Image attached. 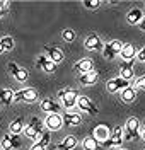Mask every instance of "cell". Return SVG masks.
Instances as JSON below:
<instances>
[{
    "label": "cell",
    "mask_w": 145,
    "mask_h": 150,
    "mask_svg": "<svg viewBox=\"0 0 145 150\" xmlns=\"http://www.w3.org/2000/svg\"><path fill=\"white\" fill-rule=\"evenodd\" d=\"M22 130H24V120L19 116V118H16L14 121L10 123V133L12 135H19Z\"/></svg>",
    "instance_id": "484cf974"
},
{
    "label": "cell",
    "mask_w": 145,
    "mask_h": 150,
    "mask_svg": "<svg viewBox=\"0 0 145 150\" xmlns=\"http://www.w3.org/2000/svg\"><path fill=\"white\" fill-rule=\"evenodd\" d=\"M82 147H84V150H99L101 149V142L97 140L94 135H91V137H86L84 138Z\"/></svg>",
    "instance_id": "ffe728a7"
},
{
    "label": "cell",
    "mask_w": 145,
    "mask_h": 150,
    "mask_svg": "<svg viewBox=\"0 0 145 150\" xmlns=\"http://www.w3.org/2000/svg\"><path fill=\"white\" fill-rule=\"evenodd\" d=\"M84 46H86V50H89V51H101V50L104 48V45H103L101 38L97 36V34H91V36L86 38Z\"/></svg>",
    "instance_id": "30bf717a"
},
{
    "label": "cell",
    "mask_w": 145,
    "mask_h": 150,
    "mask_svg": "<svg viewBox=\"0 0 145 150\" xmlns=\"http://www.w3.org/2000/svg\"><path fill=\"white\" fill-rule=\"evenodd\" d=\"M9 72H10V75H12L17 82H26V80H28V77H29L28 70H26V68H22V67H19L17 63H14V62H10V63H9Z\"/></svg>",
    "instance_id": "8992f818"
},
{
    "label": "cell",
    "mask_w": 145,
    "mask_h": 150,
    "mask_svg": "<svg viewBox=\"0 0 145 150\" xmlns=\"http://www.w3.org/2000/svg\"><path fill=\"white\" fill-rule=\"evenodd\" d=\"M126 87H130V82L125 80V79H121V77H115V79H111L106 84V89L109 92H121Z\"/></svg>",
    "instance_id": "52a82bcc"
},
{
    "label": "cell",
    "mask_w": 145,
    "mask_h": 150,
    "mask_svg": "<svg viewBox=\"0 0 145 150\" xmlns=\"http://www.w3.org/2000/svg\"><path fill=\"white\" fill-rule=\"evenodd\" d=\"M50 140H51V137H50V133L48 131H46V133H43V135H41V138H39V143H41V145H45V147H48L50 145Z\"/></svg>",
    "instance_id": "f546056e"
},
{
    "label": "cell",
    "mask_w": 145,
    "mask_h": 150,
    "mask_svg": "<svg viewBox=\"0 0 145 150\" xmlns=\"http://www.w3.org/2000/svg\"><path fill=\"white\" fill-rule=\"evenodd\" d=\"M142 138H144V140H145V123H144V125H142Z\"/></svg>",
    "instance_id": "e575fe53"
},
{
    "label": "cell",
    "mask_w": 145,
    "mask_h": 150,
    "mask_svg": "<svg viewBox=\"0 0 145 150\" xmlns=\"http://www.w3.org/2000/svg\"><path fill=\"white\" fill-rule=\"evenodd\" d=\"M97 79H99V74H97L96 70H91V72H87V74L80 75L79 82L82 85H94L97 82Z\"/></svg>",
    "instance_id": "d6986e66"
},
{
    "label": "cell",
    "mask_w": 145,
    "mask_h": 150,
    "mask_svg": "<svg viewBox=\"0 0 145 150\" xmlns=\"http://www.w3.org/2000/svg\"><path fill=\"white\" fill-rule=\"evenodd\" d=\"M123 143V128L121 126H116L115 131L111 133V137H109V140H106L103 143V147L104 149H115V147H120Z\"/></svg>",
    "instance_id": "277c9868"
},
{
    "label": "cell",
    "mask_w": 145,
    "mask_h": 150,
    "mask_svg": "<svg viewBox=\"0 0 145 150\" xmlns=\"http://www.w3.org/2000/svg\"><path fill=\"white\" fill-rule=\"evenodd\" d=\"M137 58H138L140 62H145V46L142 48V50H140L138 53H137Z\"/></svg>",
    "instance_id": "d6a6232c"
},
{
    "label": "cell",
    "mask_w": 145,
    "mask_h": 150,
    "mask_svg": "<svg viewBox=\"0 0 145 150\" xmlns=\"http://www.w3.org/2000/svg\"><path fill=\"white\" fill-rule=\"evenodd\" d=\"M24 133H26V137L33 138V140H39L43 135V121L39 118H33L31 123L24 128Z\"/></svg>",
    "instance_id": "6da1fadb"
},
{
    "label": "cell",
    "mask_w": 145,
    "mask_h": 150,
    "mask_svg": "<svg viewBox=\"0 0 145 150\" xmlns=\"http://www.w3.org/2000/svg\"><path fill=\"white\" fill-rule=\"evenodd\" d=\"M38 67L41 68V70H45V72H48V74H51V72H55L57 70V63H53L50 58H46L45 55H39L38 56Z\"/></svg>",
    "instance_id": "e0dca14e"
},
{
    "label": "cell",
    "mask_w": 145,
    "mask_h": 150,
    "mask_svg": "<svg viewBox=\"0 0 145 150\" xmlns=\"http://www.w3.org/2000/svg\"><path fill=\"white\" fill-rule=\"evenodd\" d=\"M121 150H123V149H121Z\"/></svg>",
    "instance_id": "74e56055"
},
{
    "label": "cell",
    "mask_w": 145,
    "mask_h": 150,
    "mask_svg": "<svg viewBox=\"0 0 145 150\" xmlns=\"http://www.w3.org/2000/svg\"><path fill=\"white\" fill-rule=\"evenodd\" d=\"M94 137H96L101 143H104L106 140H109L111 131H109V128H108L106 125H99V126H96V130H94Z\"/></svg>",
    "instance_id": "ac0fdd59"
},
{
    "label": "cell",
    "mask_w": 145,
    "mask_h": 150,
    "mask_svg": "<svg viewBox=\"0 0 145 150\" xmlns=\"http://www.w3.org/2000/svg\"><path fill=\"white\" fill-rule=\"evenodd\" d=\"M29 150H46V147H45V145H41L39 142H36V143H34V145H33Z\"/></svg>",
    "instance_id": "836d02e7"
},
{
    "label": "cell",
    "mask_w": 145,
    "mask_h": 150,
    "mask_svg": "<svg viewBox=\"0 0 145 150\" xmlns=\"http://www.w3.org/2000/svg\"><path fill=\"white\" fill-rule=\"evenodd\" d=\"M63 118V126H77L82 123V118L79 112H72V111H65L62 114Z\"/></svg>",
    "instance_id": "7c38bea8"
},
{
    "label": "cell",
    "mask_w": 145,
    "mask_h": 150,
    "mask_svg": "<svg viewBox=\"0 0 145 150\" xmlns=\"http://www.w3.org/2000/svg\"><path fill=\"white\" fill-rule=\"evenodd\" d=\"M41 109L45 112H48V114H60L62 106L57 101H53V99H43L41 101Z\"/></svg>",
    "instance_id": "4fadbf2b"
},
{
    "label": "cell",
    "mask_w": 145,
    "mask_h": 150,
    "mask_svg": "<svg viewBox=\"0 0 145 150\" xmlns=\"http://www.w3.org/2000/svg\"><path fill=\"white\" fill-rule=\"evenodd\" d=\"M121 58L125 60V62H132L133 58L137 56V48L133 43H125L123 45V48H121Z\"/></svg>",
    "instance_id": "2e32d148"
},
{
    "label": "cell",
    "mask_w": 145,
    "mask_h": 150,
    "mask_svg": "<svg viewBox=\"0 0 145 150\" xmlns=\"http://www.w3.org/2000/svg\"><path fill=\"white\" fill-rule=\"evenodd\" d=\"M126 21L130 24H140L144 21V12L140 9H132L128 14H126Z\"/></svg>",
    "instance_id": "44dd1931"
},
{
    "label": "cell",
    "mask_w": 145,
    "mask_h": 150,
    "mask_svg": "<svg viewBox=\"0 0 145 150\" xmlns=\"http://www.w3.org/2000/svg\"><path fill=\"white\" fill-rule=\"evenodd\" d=\"M0 41H2V45H4V48H5V51H10V50L14 48V39H12L10 36L0 38Z\"/></svg>",
    "instance_id": "83f0119b"
},
{
    "label": "cell",
    "mask_w": 145,
    "mask_h": 150,
    "mask_svg": "<svg viewBox=\"0 0 145 150\" xmlns=\"http://www.w3.org/2000/svg\"><path fill=\"white\" fill-rule=\"evenodd\" d=\"M99 5H101L99 0H84V7L86 9H97Z\"/></svg>",
    "instance_id": "f1b7e54d"
},
{
    "label": "cell",
    "mask_w": 145,
    "mask_h": 150,
    "mask_svg": "<svg viewBox=\"0 0 145 150\" xmlns=\"http://www.w3.org/2000/svg\"><path fill=\"white\" fill-rule=\"evenodd\" d=\"M45 56L50 58L53 63H60L65 55H63V51L57 46H45Z\"/></svg>",
    "instance_id": "8fae6325"
},
{
    "label": "cell",
    "mask_w": 145,
    "mask_h": 150,
    "mask_svg": "<svg viewBox=\"0 0 145 150\" xmlns=\"http://www.w3.org/2000/svg\"><path fill=\"white\" fill-rule=\"evenodd\" d=\"M77 137L75 135H68V137H65L63 138V142L62 143H58L57 147H55V150H74L75 147H77Z\"/></svg>",
    "instance_id": "9a60e30c"
},
{
    "label": "cell",
    "mask_w": 145,
    "mask_h": 150,
    "mask_svg": "<svg viewBox=\"0 0 145 150\" xmlns=\"http://www.w3.org/2000/svg\"><path fill=\"white\" fill-rule=\"evenodd\" d=\"M75 70H77L80 75L87 74V72H91L92 70V62L89 60V58H84V60H79L77 63H75V67H74Z\"/></svg>",
    "instance_id": "7402d4cb"
},
{
    "label": "cell",
    "mask_w": 145,
    "mask_h": 150,
    "mask_svg": "<svg viewBox=\"0 0 145 150\" xmlns=\"http://www.w3.org/2000/svg\"><path fill=\"white\" fill-rule=\"evenodd\" d=\"M121 79H125V80H132L133 79V65H132V62H128V63H123V67H121V75H120Z\"/></svg>",
    "instance_id": "d4e9b609"
},
{
    "label": "cell",
    "mask_w": 145,
    "mask_h": 150,
    "mask_svg": "<svg viewBox=\"0 0 145 150\" xmlns=\"http://www.w3.org/2000/svg\"><path fill=\"white\" fill-rule=\"evenodd\" d=\"M14 101V92L10 89H0V103L4 106H10Z\"/></svg>",
    "instance_id": "603a6c76"
},
{
    "label": "cell",
    "mask_w": 145,
    "mask_h": 150,
    "mask_svg": "<svg viewBox=\"0 0 145 150\" xmlns=\"http://www.w3.org/2000/svg\"><path fill=\"white\" fill-rule=\"evenodd\" d=\"M7 9H9V2H4V0H0V19L5 16Z\"/></svg>",
    "instance_id": "4dcf8cb0"
},
{
    "label": "cell",
    "mask_w": 145,
    "mask_h": 150,
    "mask_svg": "<svg viewBox=\"0 0 145 150\" xmlns=\"http://www.w3.org/2000/svg\"><path fill=\"white\" fill-rule=\"evenodd\" d=\"M58 96L62 97V103H63V108L65 109H70V108H74L79 101V94L77 91H74V89H67V91H60Z\"/></svg>",
    "instance_id": "3957f363"
},
{
    "label": "cell",
    "mask_w": 145,
    "mask_h": 150,
    "mask_svg": "<svg viewBox=\"0 0 145 150\" xmlns=\"http://www.w3.org/2000/svg\"><path fill=\"white\" fill-rule=\"evenodd\" d=\"M38 99V92L36 89H22V91H17L14 92V101H22V103H33Z\"/></svg>",
    "instance_id": "5b68a950"
},
{
    "label": "cell",
    "mask_w": 145,
    "mask_h": 150,
    "mask_svg": "<svg viewBox=\"0 0 145 150\" xmlns=\"http://www.w3.org/2000/svg\"><path fill=\"white\" fill-rule=\"evenodd\" d=\"M135 97H137V91L132 85L121 91V101L123 103H132V101H135Z\"/></svg>",
    "instance_id": "cb8c5ba5"
},
{
    "label": "cell",
    "mask_w": 145,
    "mask_h": 150,
    "mask_svg": "<svg viewBox=\"0 0 145 150\" xmlns=\"http://www.w3.org/2000/svg\"><path fill=\"white\" fill-rule=\"evenodd\" d=\"M75 31L74 29H65L63 33H62V38H63V41H67V43H72L74 39H75Z\"/></svg>",
    "instance_id": "4316f807"
},
{
    "label": "cell",
    "mask_w": 145,
    "mask_h": 150,
    "mask_svg": "<svg viewBox=\"0 0 145 150\" xmlns=\"http://www.w3.org/2000/svg\"><path fill=\"white\" fill-rule=\"evenodd\" d=\"M140 29H142V31H145V19L140 22Z\"/></svg>",
    "instance_id": "d590c367"
},
{
    "label": "cell",
    "mask_w": 145,
    "mask_h": 150,
    "mask_svg": "<svg viewBox=\"0 0 145 150\" xmlns=\"http://www.w3.org/2000/svg\"><path fill=\"white\" fill-rule=\"evenodd\" d=\"M5 51V48H4V45H2V41H0V53H4Z\"/></svg>",
    "instance_id": "8d00e7d4"
},
{
    "label": "cell",
    "mask_w": 145,
    "mask_h": 150,
    "mask_svg": "<svg viewBox=\"0 0 145 150\" xmlns=\"http://www.w3.org/2000/svg\"><path fill=\"white\" fill-rule=\"evenodd\" d=\"M0 150H2V149H0Z\"/></svg>",
    "instance_id": "f35d334b"
},
{
    "label": "cell",
    "mask_w": 145,
    "mask_h": 150,
    "mask_svg": "<svg viewBox=\"0 0 145 150\" xmlns=\"http://www.w3.org/2000/svg\"><path fill=\"white\" fill-rule=\"evenodd\" d=\"M140 135V121L137 118H128L125 125V140L133 142Z\"/></svg>",
    "instance_id": "7a4b0ae2"
},
{
    "label": "cell",
    "mask_w": 145,
    "mask_h": 150,
    "mask_svg": "<svg viewBox=\"0 0 145 150\" xmlns=\"http://www.w3.org/2000/svg\"><path fill=\"white\" fill-rule=\"evenodd\" d=\"M77 106L79 109H82L84 112H87V114H97V106L87 96H80L77 101Z\"/></svg>",
    "instance_id": "9c48e42d"
},
{
    "label": "cell",
    "mask_w": 145,
    "mask_h": 150,
    "mask_svg": "<svg viewBox=\"0 0 145 150\" xmlns=\"http://www.w3.org/2000/svg\"><path fill=\"white\" fill-rule=\"evenodd\" d=\"M46 128L48 130H60L62 126H63V118H62V114H48L46 116Z\"/></svg>",
    "instance_id": "5bb4252c"
},
{
    "label": "cell",
    "mask_w": 145,
    "mask_h": 150,
    "mask_svg": "<svg viewBox=\"0 0 145 150\" xmlns=\"http://www.w3.org/2000/svg\"><path fill=\"white\" fill-rule=\"evenodd\" d=\"M137 87L142 89V91H145V75H142V77L137 79Z\"/></svg>",
    "instance_id": "1f68e13d"
},
{
    "label": "cell",
    "mask_w": 145,
    "mask_h": 150,
    "mask_svg": "<svg viewBox=\"0 0 145 150\" xmlns=\"http://www.w3.org/2000/svg\"><path fill=\"white\" fill-rule=\"evenodd\" d=\"M21 147V140H19V135H7L2 138V143H0V149L2 150H16Z\"/></svg>",
    "instance_id": "ba28073f"
}]
</instances>
